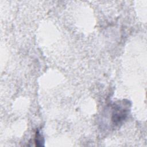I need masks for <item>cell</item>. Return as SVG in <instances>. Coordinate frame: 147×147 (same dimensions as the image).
I'll return each mask as SVG.
<instances>
[{"instance_id": "obj_1", "label": "cell", "mask_w": 147, "mask_h": 147, "mask_svg": "<svg viewBox=\"0 0 147 147\" xmlns=\"http://www.w3.org/2000/svg\"><path fill=\"white\" fill-rule=\"evenodd\" d=\"M130 106L129 101L124 100L112 106L111 120L113 125L118 126L122 123L129 114Z\"/></svg>"}, {"instance_id": "obj_2", "label": "cell", "mask_w": 147, "mask_h": 147, "mask_svg": "<svg viewBox=\"0 0 147 147\" xmlns=\"http://www.w3.org/2000/svg\"><path fill=\"white\" fill-rule=\"evenodd\" d=\"M34 142H35L36 146H44V138L38 131H37L36 133L35 138H34Z\"/></svg>"}]
</instances>
